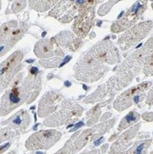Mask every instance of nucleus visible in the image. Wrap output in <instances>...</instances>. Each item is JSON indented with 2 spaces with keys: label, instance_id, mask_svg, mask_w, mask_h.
Wrapping results in <instances>:
<instances>
[{
  "label": "nucleus",
  "instance_id": "obj_1",
  "mask_svg": "<svg viewBox=\"0 0 153 154\" xmlns=\"http://www.w3.org/2000/svg\"><path fill=\"white\" fill-rule=\"evenodd\" d=\"M41 76L38 67L31 66L29 75L23 79V72L17 74L12 79L11 89L8 91L0 102V116H7L25 102H33L41 91Z\"/></svg>",
  "mask_w": 153,
  "mask_h": 154
},
{
  "label": "nucleus",
  "instance_id": "obj_2",
  "mask_svg": "<svg viewBox=\"0 0 153 154\" xmlns=\"http://www.w3.org/2000/svg\"><path fill=\"white\" fill-rule=\"evenodd\" d=\"M107 69L101 61L94 58L90 52H87L81 55L75 66V78L81 81L94 82L100 79Z\"/></svg>",
  "mask_w": 153,
  "mask_h": 154
},
{
  "label": "nucleus",
  "instance_id": "obj_3",
  "mask_svg": "<svg viewBox=\"0 0 153 154\" xmlns=\"http://www.w3.org/2000/svg\"><path fill=\"white\" fill-rule=\"evenodd\" d=\"M101 0H84L78 8V14L75 19L73 31L79 38H85L94 25L95 8Z\"/></svg>",
  "mask_w": 153,
  "mask_h": 154
},
{
  "label": "nucleus",
  "instance_id": "obj_4",
  "mask_svg": "<svg viewBox=\"0 0 153 154\" xmlns=\"http://www.w3.org/2000/svg\"><path fill=\"white\" fill-rule=\"evenodd\" d=\"M148 0H137L124 14L123 17H118L117 20L112 24V26H111V32L114 33H119L133 27L146 11L148 8Z\"/></svg>",
  "mask_w": 153,
  "mask_h": 154
},
{
  "label": "nucleus",
  "instance_id": "obj_5",
  "mask_svg": "<svg viewBox=\"0 0 153 154\" xmlns=\"http://www.w3.org/2000/svg\"><path fill=\"white\" fill-rule=\"evenodd\" d=\"M83 108L72 102L66 101L63 103L61 109L44 121V125L48 128H55L62 125L74 123L81 115Z\"/></svg>",
  "mask_w": 153,
  "mask_h": 154
},
{
  "label": "nucleus",
  "instance_id": "obj_6",
  "mask_svg": "<svg viewBox=\"0 0 153 154\" xmlns=\"http://www.w3.org/2000/svg\"><path fill=\"white\" fill-rule=\"evenodd\" d=\"M24 57V51L18 50L0 64V91L6 89L12 81L19 70L22 68V65H20Z\"/></svg>",
  "mask_w": 153,
  "mask_h": 154
},
{
  "label": "nucleus",
  "instance_id": "obj_7",
  "mask_svg": "<svg viewBox=\"0 0 153 154\" xmlns=\"http://www.w3.org/2000/svg\"><path fill=\"white\" fill-rule=\"evenodd\" d=\"M62 137V133L54 130H41L32 134L27 139L25 146L28 150L48 149L53 147Z\"/></svg>",
  "mask_w": 153,
  "mask_h": 154
},
{
  "label": "nucleus",
  "instance_id": "obj_8",
  "mask_svg": "<svg viewBox=\"0 0 153 154\" xmlns=\"http://www.w3.org/2000/svg\"><path fill=\"white\" fill-rule=\"evenodd\" d=\"M152 27L153 22L151 20L143 21L131 27L127 32L121 35L117 41V44L121 50H127L135 45L138 42H140L151 31Z\"/></svg>",
  "mask_w": 153,
  "mask_h": 154
},
{
  "label": "nucleus",
  "instance_id": "obj_9",
  "mask_svg": "<svg viewBox=\"0 0 153 154\" xmlns=\"http://www.w3.org/2000/svg\"><path fill=\"white\" fill-rule=\"evenodd\" d=\"M150 86L151 82L147 81L138 84L137 86L132 87L117 98L114 103V107L115 108V110L122 112L130 107L134 103H138L141 102L142 99H144L145 94L143 92L148 88H150Z\"/></svg>",
  "mask_w": 153,
  "mask_h": 154
},
{
  "label": "nucleus",
  "instance_id": "obj_10",
  "mask_svg": "<svg viewBox=\"0 0 153 154\" xmlns=\"http://www.w3.org/2000/svg\"><path fill=\"white\" fill-rule=\"evenodd\" d=\"M84 0H62L48 14L49 17L57 19L62 23L70 22L78 11Z\"/></svg>",
  "mask_w": 153,
  "mask_h": 154
},
{
  "label": "nucleus",
  "instance_id": "obj_11",
  "mask_svg": "<svg viewBox=\"0 0 153 154\" xmlns=\"http://www.w3.org/2000/svg\"><path fill=\"white\" fill-rule=\"evenodd\" d=\"M114 124H115V119L111 120L109 122H106V123H103V124H101V125H95L92 128L83 131L80 134V136L78 137V138L71 145L70 153L80 150L90 140H93L94 138L98 137L103 133L109 131V129L112 128V125Z\"/></svg>",
  "mask_w": 153,
  "mask_h": 154
},
{
  "label": "nucleus",
  "instance_id": "obj_12",
  "mask_svg": "<svg viewBox=\"0 0 153 154\" xmlns=\"http://www.w3.org/2000/svg\"><path fill=\"white\" fill-rule=\"evenodd\" d=\"M93 57L101 62L107 64H115L120 61L118 50L109 41H103L95 45L89 51Z\"/></svg>",
  "mask_w": 153,
  "mask_h": 154
},
{
  "label": "nucleus",
  "instance_id": "obj_13",
  "mask_svg": "<svg viewBox=\"0 0 153 154\" xmlns=\"http://www.w3.org/2000/svg\"><path fill=\"white\" fill-rule=\"evenodd\" d=\"M34 54L39 58H50L54 57V55L63 57L64 55L54 38L39 41L34 46Z\"/></svg>",
  "mask_w": 153,
  "mask_h": 154
},
{
  "label": "nucleus",
  "instance_id": "obj_14",
  "mask_svg": "<svg viewBox=\"0 0 153 154\" xmlns=\"http://www.w3.org/2000/svg\"><path fill=\"white\" fill-rule=\"evenodd\" d=\"M64 97L55 91H50L45 93L39 103L38 114L40 117H45L50 116L57 109L60 103H62Z\"/></svg>",
  "mask_w": 153,
  "mask_h": 154
},
{
  "label": "nucleus",
  "instance_id": "obj_15",
  "mask_svg": "<svg viewBox=\"0 0 153 154\" xmlns=\"http://www.w3.org/2000/svg\"><path fill=\"white\" fill-rule=\"evenodd\" d=\"M54 40L57 41V43L58 45L63 46L66 50H70V51H76L78 50L81 45H82V40L79 37H75L74 34L68 31L62 32L58 33L55 37H54Z\"/></svg>",
  "mask_w": 153,
  "mask_h": 154
},
{
  "label": "nucleus",
  "instance_id": "obj_16",
  "mask_svg": "<svg viewBox=\"0 0 153 154\" xmlns=\"http://www.w3.org/2000/svg\"><path fill=\"white\" fill-rule=\"evenodd\" d=\"M30 122H31V118H30L29 114H28V112L26 110L22 109V110L19 111L17 114L14 115L12 117L2 122L1 124L3 125H11L13 128H15L16 129H18L19 131L23 133L24 131H26L28 127H29Z\"/></svg>",
  "mask_w": 153,
  "mask_h": 154
},
{
  "label": "nucleus",
  "instance_id": "obj_17",
  "mask_svg": "<svg viewBox=\"0 0 153 154\" xmlns=\"http://www.w3.org/2000/svg\"><path fill=\"white\" fill-rule=\"evenodd\" d=\"M139 125H136L132 128L128 129L127 132H124L122 136H120L117 141L111 148L110 153H119L121 150H124L128 148V146L130 145V141L135 137L136 132L139 129Z\"/></svg>",
  "mask_w": 153,
  "mask_h": 154
},
{
  "label": "nucleus",
  "instance_id": "obj_18",
  "mask_svg": "<svg viewBox=\"0 0 153 154\" xmlns=\"http://www.w3.org/2000/svg\"><path fill=\"white\" fill-rule=\"evenodd\" d=\"M60 0H29L30 8L37 12H45L57 5Z\"/></svg>",
  "mask_w": 153,
  "mask_h": 154
},
{
  "label": "nucleus",
  "instance_id": "obj_19",
  "mask_svg": "<svg viewBox=\"0 0 153 154\" xmlns=\"http://www.w3.org/2000/svg\"><path fill=\"white\" fill-rule=\"evenodd\" d=\"M19 23L17 20H10L4 23L0 27V45H4L9 38L11 32L18 27Z\"/></svg>",
  "mask_w": 153,
  "mask_h": 154
},
{
  "label": "nucleus",
  "instance_id": "obj_20",
  "mask_svg": "<svg viewBox=\"0 0 153 154\" xmlns=\"http://www.w3.org/2000/svg\"><path fill=\"white\" fill-rule=\"evenodd\" d=\"M139 118H140L139 114L136 113V112H134V111L130 112L128 115H127L122 119L119 127H118V130L122 131V130L127 129V128H129L130 125H132L133 124H136V122H137L138 120H139Z\"/></svg>",
  "mask_w": 153,
  "mask_h": 154
},
{
  "label": "nucleus",
  "instance_id": "obj_21",
  "mask_svg": "<svg viewBox=\"0 0 153 154\" xmlns=\"http://www.w3.org/2000/svg\"><path fill=\"white\" fill-rule=\"evenodd\" d=\"M19 134L20 131L15 128H13L11 125H8L5 128H0V144Z\"/></svg>",
  "mask_w": 153,
  "mask_h": 154
},
{
  "label": "nucleus",
  "instance_id": "obj_22",
  "mask_svg": "<svg viewBox=\"0 0 153 154\" xmlns=\"http://www.w3.org/2000/svg\"><path fill=\"white\" fill-rule=\"evenodd\" d=\"M102 1V0H101ZM122 1V0H106V2H104L98 9V14L99 16L103 17L105 16L106 14H108L110 12V10L112 9V8L118 2Z\"/></svg>",
  "mask_w": 153,
  "mask_h": 154
},
{
  "label": "nucleus",
  "instance_id": "obj_23",
  "mask_svg": "<svg viewBox=\"0 0 153 154\" xmlns=\"http://www.w3.org/2000/svg\"><path fill=\"white\" fill-rule=\"evenodd\" d=\"M61 61V57H52L50 59H41L40 60V64L41 66H43L44 67H47V68H50V67H55L57 66Z\"/></svg>",
  "mask_w": 153,
  "mask_h": 154
},
{
  "label": "nucleus",
  "instance_id": "obj_24",
  "mask_svg": "<svg viewBox=\"0 0 153 154\" xmlns=\"http://www.w3.org/2000/svg\"><path fill=\"white\" fill-rule=\"evenodd\" d=\"M143 72L146 76L153 75V54L146 58L143 67Z\"/></svg>",
  "mask_w": 153,
  "mask_h": 154
},
{
  "label": "nucleus",
  "instance_id": "obj_25",
  "mask_svg": "<svg viewBox=\"0 0 153 154\" xmlns=\"http://www.w3.org/2000/svg\"><path fill=\"white\" fill-rule=\"evenodd\" d=\"M150 143H151V139H148V140H145L142 143H140L137 147H135L134 149H130L129 150V153H143L148 148V146L150 145Z\"/></svg>",
  "mask_w": 153,
  "mask_h": 154
},
{
  "label": "nucleus",
  "instance_id": "obj_26",
  "mask_svg": "<svg viewBox=\"0 0 153 154\" xmlns=\"http://www.w3.org/2000/svg\"><path fill=\"white\" fill-rule=\"evenodd\" d=\"M26 3H27V0H15V2H14L11 6V12L18 13V12L21 11L22 9L25 8Z\"/></svg>",
  "mask_w": 153,
  "mask_h": 154
},
{
  "label": "nucleus",
  "instance_id": "obj_27",
  "mask_svg": "<svg viewBox=\"0 0 153 154\" xmlns=\"http://www.w3.org/2000/svg\"><path fill=\"white\" fill-rule=\"evenodd\" d=\"M14 45H15V44L12 43L10 41H7L4 45H0V57H1L2 55H4L7 52H8L9 49H11Z\"/></svg>",
  "mask_w": 153,
  "mask_h": 154
},
{
  "label": "nucleus",
  "instance_id": "obj_28",
  "mask_svg": "<svg viewBox=\"0 0 153 154\" xmlns=\"http://www.w3.org/2000/svg\"><path fill=\"white\" fill-rule=\"evenodd\" d=\"M146 103L148 105H153V87L150 90V91L148 92V94L147 95V99H146Z\"/></svg>",
  "mask_w": 153,
  "mask_h": 154
},
{
  "label": "nucleus",
  "instance_id": "obj_29",
  "mask_svg": "<svg viewBox=\"0 0 153 154\" xmlns=\"http://www.w3.org/2000/svg\"><path fill=\"white\" fill-rule=\"evenodd\" d=\"M143 119L147 122H150V121H153V113H145L143 116H142Z\"/></svg>",
  "mask_w": 153,
  "mask_h": 154
},
{
  "label": "nucleus",
  "instance_id": "obj_30",
  "mask_svg": "<svg viewBox=\"0 0 153 154\" xmlns=\"http://www.w3.org/2000/svg\"><path fill=\"white\" fill-rule=\"evenodd\" d=\"M9 146H10V143H7L5 145H0V153H3L4 151H6Z\"/></svg>",
  "mask_w": 153,
  "mask_h": 154
},
{
  "label": "nucleus",
  "instance_id": "obj_31",
  "mask_svg": "<svg viewBox=\"0 0 153 154\" xmlns=\"http://www.w3.org/2000/svg\"><path fill=\"white\" fill-rule=\"evenodd\" d=\"M0 9H1V0H0Z\"/></svg>",
  "mask_w": 153,
  "mask_h": 154
},
{
  "label": "nucleus",
  "instance_id": "obj_32",
  "mask_svg": "<svg viewBox=\"0 0 153 154\" xmlns=\"http://www.w3.org/2000/svg\"><path fill=\"white\" fill-rule=\"evenodd\" d=\"M151 8H152V9H153V1H152V4H151Z\"/></svg>",
  "mask_w": 153,
  "mask_h": 154
},
{
  "label": "nucleus",
  "instance_id": "obj_33",
  "mask_svg": "<svg viewBox=\"0 0 153 154\" xmlns=\"http://www.w3.org/2000/svg\"><path fill=\"white\" fill-rule=\"evenodd\" d=\"M8 1H13V0H8Z\"/></svg>",
  "mask_w": 153,
  "mask_h": 154
},
{
  "label": "nucleus",
  "instance_id": "obj_34",
  "mask_svg": "<svg viewBox=\"0 0 153 154\" xmlns=\"http://www.w3.org/2000/svg\"><path fill=\"white\" fill-rule=\"evenodd\" d=\"M151 153H153V152H151Z\"/></svg>",
  "mask_w": 153,
  "mask_h": 154
}]
</instances>
